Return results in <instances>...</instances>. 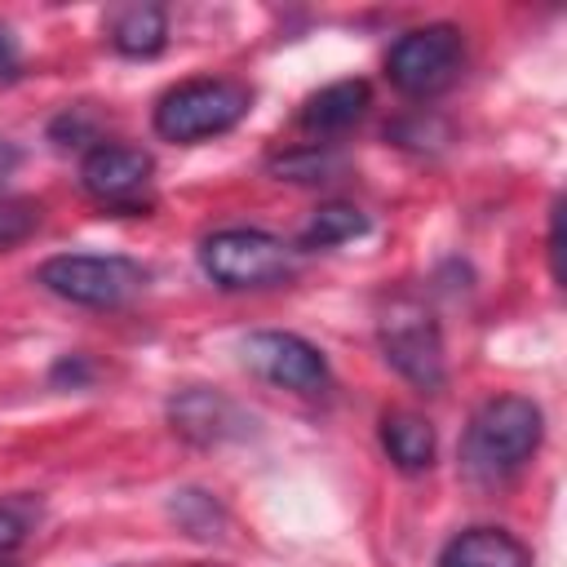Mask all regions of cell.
<instances>
[{"mask_svg": "<svg viewBox=\"0 0 567 567\" xmlns=\"http://www.w3.org/2000/svg\"><path fill=\"white\" fill-rule=\"evenodd\" d=\"M252 111V93L239 80H186L155 102V133L168 142H204L235 128Z\"/></svg>", "mask_w": 567, "mask_h": 567, "instance_id": "obj_1", "label": "cell"}, {"mask_svg": "<svg viewBox=\"0 0 567 567\" xmlns=\"http://www.w3.org/2000/svg\"><path fill=\"white\" fill-rule=\"evenodd\" d=\"M540 434H545V416L527 394H496L470 421L465 461L487 474L514 470L540 447Z\"/></svg>", "mask_w": 567, "mask_h": 567, "instance_id": "obj_2", "label": "cell"}, {"mask_svg": "<svg viewBox=\"0 0 567 567\" xmlns=\"http://www.w3.org/2000/svg\"><path fill=\"white\" fill-rule=\"evenodd\" d=\"M146 279H151L146 266H137L133 257H115V252H62L40 266V284L49 292L75 306H93V310L128 306L146 288Z\"/></svg>", "mask_w": 567, "mask_h": 567, "instance_id": "obj_3", "label": "cell"}, {"mask_svg": "<svg viewBox=\"0 0 567 567\" xmlns=\"http://www.w3.org/2000/svg\"><path fill=\"white\" fill-rule=\"evenodd\" d=\"M199 266L217 288H275L292 275V248L266 230L230 226L204 239Z\"/></svg>", "mask_w": 567, "mask_h": 567, "instance_id": "obj_4", "label": "cell"}, {"mask_svg": "<svg viewBox=\"0 0 567 567\" xmlns=\"http://www.w3.org/2000/svg\"><path fill=\"white\" fill-rule=\"evenodd\" d=\"M465 62V44H461V31L447 27V22H430V27H412L403 31L390 53H385V75L399 93L408 97H434L443 93L456 71Z\"/></svg>", "mask_w": 567, "mask_h": 567, "instance_id": "obj_5", "label": "cell"}, {"mask_svg": "<svg viewBox=\"0 0 567 567\" xmlns=\"http://www.w3.org/2000/svg\"><path fill=\"white\" fill-rule=\"evenodd\" d=\"M381 350L390 359V368L399 377H408L416 390L439 394L447 381V363H443V337L434 315L421 301H390V310L381 315Z\"/></svg>", "mask_w": 567, "mask_h": 567, "instance_id": "obj_6", "label": "cell"}, {"mask_svg": "<svg viewBox=\"0 0 567 567\" xmlns=\"http://www.w3.org/2000/svg\"><path fill=\"white\" fill-rule=\"evenodd\" d=\"M244 363L270 381L284 385L292 394H323L328 390V359L297 332H252L244 341Z\"/></svg>", "mask_w": 567, "mask_h": 567, "instance_id": "obj_7", "label": "cell"}, {"mask_svg": "<svg viewBox=\"0 0 567 567\" xmlns=\"http://www.w3.org/2000/svg\"><path fill=\"white\" fill-rule=\"evenodd\" d=\"M151 155L142 146H120V142H102L84 155L80 164V182L97 204L111 208H128L142 199L146 182H151Z\"/></svg>", "mask_w": 567, "mask_h": 567, "instance_id": "obj_8", "label": "cell"}, {"mask_svg": "<svg viewBox=\"0 0 567 567\" xmlns=\"http://www.w3.org/2000/svg\"><path fill=\"white\" fill-rule=\"evenodd\" d=\"M168 416H173V430L186 434V439H195V443H221V439H235V434L248 430V416L230 399H221L213 390H186V394H177L168 403Z\"/></svg>", "mask_w": 567, "mask_h": 567, "instance_id": "obj_9", "label": "cell"}, {"mask_svg": "<svg viewBox=\"0 0 567 567\" xmlns=\"http://www.w3.org/2000/svg\"><path fill=\"white\" fill-rule=\"evenodd\" d=\"M439 567H532V554L501 527H470L447 540Z\"/></svg>", "mask_w": 567, "mask_h": 567, "instance_id": "obj_10", "label": "cell"}, {"mask_svg": "<svg viewBox=\"0 0 567 567\" xmlns=\"http://www.w3.org/2000/svg\"><path fill=\"white\" fill-rule=\"evenodd\" d=\"M368 102H372V89L363 80H337V84L319 89L315 97H306L301 128L306 133H346L350 124L363 120Z\"/></svg>", "mask_w": 567, "mask_h": 567, "instance_id": "obj_11", "label": "cell"}, {"mask_svg": "<svg viewBox=\"0 0 567 567\" xmlns=\"http://www.w3.org/2000/svg\"><path fill=\"white\" fill-rule=\"evenodd\" d=\"M381 447L408 474L430 470L434 465V425L416 412H385L381 416Z\"/></svg>", "mask_w": 567, "mask_h": 567, "instance_id": "obj_12", "label": "cell"}, {"mask_svg": "<svg viewBox=\"0 0 567 567\" xmlns=\"http://www.w3.org/2000/svg\"><path fill=\"white\" fill-rule=\"evenodd\" d=\"M168 35V18L159 4H128L111 18V44L124 58H155L164 49Z\"/></svg>", "mask_w": 567, "mask_h": 567, "instance_id": "obj_13", "label": "cell"}, {"mask_svg": "<svg viewBox=\"0 0 567 567\" xmlns=\"http://www.w3.org/2000/svg\"><path fill=\"white\" fill-rule=\"evenodd\" d=\"M368 230V217L354 204H323L301 230V248H337L346 239H359Z\"/></svg>", "mask_w": 567, "mask_h": 567, "instance_id": "obj_14", "label": "cell"}, {"mask_svg": "<svg viewBox=\"0 0 567 567\" xmlns=\"http://www.w3.org/2000/svg\"><path fill=\"white\" fill-rule=\"evenodd\" d=\"M337 168H341V159L332 151H319V146H306V151H292V155L275 159V173L288 177V182H328Z\"/></svg>", "mask_w": 567, "mask_h": 567, "instance_id": "obj_15", "label": "cell"}, {"mask_svg": "<svg viewBox=\"0 0 567 567\" xmlns=\"http://www.w3.org/2000/svg\"><path fill=\"white\" fill-rule=\"evenodd\" d=\"M40 226V204L35 199H0V248L22 244Z\"/></svg>", "mask_w": 567, "mask_h": 567, "instance_id": "obj_16", "label": "cell"}, {"mask_svg": "<svg viewBox=\"0 0 567 567\" xmlns=\"http://www.w3.org/2000/svg\"><path fill=\"white\" fill-rule=\"evenodd\" d=\"M35 514H40V509H35L31 501H0V554L18 549V545L27 540Z\"/></svg>", "mask_w": 567, "mask_h": 567, "instance_id": "obj_17", "label": "cell"}, {"mask_svg": "<svg viewBox=\"0 0 567 567\" xmlns=\"http://www.w3.org/2000/svg\"><path fill=\"white\" fill-rule=\"evenodd\" d=\"M18 71H22V53H18L9 27L0 22V80H18Z\"/></svg>", "mask_w": 567, "mask_h": 567, "instance_id": "obj_18", "label": "cell"}, {"mask_svg": "<svg viewBox=\"0 0 567 567\" xmlns=\"http://www.w3.org/2000/svg\"><path fill=\"white\" fill-rule=\"evenodd\" d=\"M13 168H18V146H13L9 137H0V182H4Z\"/></svg>", "mask_w": 567, "mask_h": 567, "instance_id": "obj_19", "label": "cell"}, {"mask_svg": "<svg viewBox=\"0 0 567 567\" xmlns=\"http://www.w3.org/2000/svg\"><path fill=\"white\" fill-rule=\"evenodd\" d=\"M0 567H4V563H0Z\"/></svg>", "mask_w": 567, "mask_h": 567, "instance_id": "obj_20", "label": "cell"}]
</instances>
